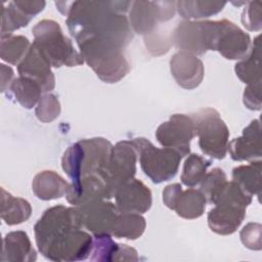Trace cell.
<instances>
[{"label": "cell", "mask_w": 262, "mask_h": 262, "mask_svg": "<svg viewBox=\"0 0 262 262\" xmlns=\"http://www.w3.org/2000/svg\"><path fill=\"white\" fill-rule=\"evenodd\" d=\"M32 213L30 203L21 198L13 196L1 188V218L7 225H16L26 222Z\"/></svg>", "instance_id": "cell-23"}, {"label": "cell", "mask_w": 262, "mask_h": 262, "mask_svg": "<svg viewBox=\"0 0 262 262\" xmlns=\"http://www.w3.org/2000/svg\"><path fill=\"white\" fill-rule=\"evenodd\" d=\"M1 68V91L4 92L7 88H10L13 82V71L10 67H7L3 63L0 64Z\"/></svg>", "instance_id": "cell-38"}, {"label": "cell", "mask_w": 262, "mask_h": 262, "mask_svg": "<svg viewBox=\"0 0 262 262\" xmlns=\"http://www.w3.org/2000/svg\"><path fill=\"white\" fill-rule=\"evenodd\" d=\"M195 136V126L191 116L174 114L162 123L156 131V138L164 147H170L185 157L190 151V141Z\"/></svg>", "instance_id": "cell-10"}, {"label": "cell", "mask_w": 262, "mask_h": 262, "mask_svg": "<svg viewBox=\"0 0 262 262\" xmlns=\"http://www.w3.org/2000/svg\"><path fill=\"white\" fill-rule=\"evenodd\" d=\"M252 203V195L247 193L233 180L227 182L224 190L208 213L210 229L221 235L236 231L246 217L247 207Z\"/></svg>", "instance_id": "cell-4"}, {"label": "cell", "mask_w": 262, "mask_h": 262, "mask_svg": "<svg viewBox=\"0 0 262 262\" xmlns=\"http://www.w3.org/2000/svg\"><path fill=\"white\" fill-rule=\"evenodd\" d=\"M10 90L16 101L26 108H32L41 98L43 93L40 85L34 80L21 77L15 78L10 86Z\"/></svg>", "instance_id": "cell-29"}, {"label": "cell", "mask_w": 262, "mask_h": 262, "mask_svg": "<svg viewBox=\"0 0 262 262\" xmlns=\"http://www.w3.org/2000/svg\"><path fill=\"white\" fill-rule=\"evenodd\" d=\"M34 232L38 250L51 261L85 260L93 248V237L83 230L76 207L57 205L47 209Z\"/></svg>", "instance_id": "cell-2"}, {"label": "cell", "mask_w": 262, "mask_h": 262, "mask_svg": "<svg viewBox=\"0 0 262 262\" xmlns=\"http://www.w3.org/2000/svg\"><path fill=\"white\" fill-rule=\"evenodd\" d=\"M36 259L37 253L25 231H11L4 236L1 257L2 261L32 262Z\"/></svg>", "instance_id": "cell-20"}, {"label": "cell", "mask_w": 262, "mask_h": 262, "mask_svg": "<svg viewBox=\"0 0 262 262\" xmlns=\"http://www.w3.org/2000/svg\"><path fill=\"white\" fill-rule=\"evenodd\" d=\"M132 140L139 156L141 170L154 183L159 184L176 176L183 158L179 151L170 147H156L144 137Z\"/></svg>", "instance_id": "cell-7"}, {"label": "cell", "mask_w": 262, "mask_h": 262, "mask_svg": "<svg viewBox=\"0 0 262 262\" xmlns=\"http://www.w3.org/2000/svg\"><path fill=\"white\" fill-rule=\"evenodd\" d=\"M69 185L70 183L56 172L45 170L36 174L32 182V189L38 199L50 201L66 195Z\"/></svg>", "instance_id": "cell-21"}, {"label": "cell", "mask_w": 262, "mask_h": 262, "mask_svg": "<svg viewBox=\"0 0 262 262\" xmlns=\"http://www.w3.org/2000/svg\"><path fill=\"white\" fill-rule=\"evenodd\" d=\"M250 35L228 19L217 20V31L213 50L226 59H243L251 50Z\"/></svg>", "instance_id": "cell-13"}, {"label": "cell", "mask_w": 262, "mask_h": 262, "mask_svg": "<svg viewBox=\"0 0 262 262\" xmlns=\"http://www.w3.org/2000/svg\"><path fill=\"white\" fill-rule=\"evenodd\" d=\"M76 208L83 229L89 230L94 235H112L120 214L115 204L105 200H98Z\"/></svg>", "instance_id": "cell-12"}, {"label": "cell", "mask_w": 262, "mask_h": 262, "mask_svg": "<svg viewBox=\"0 0 262 262\" xmlns=\"http://www.w3.org/2000/svg\"><path fill=\"white\" fill-rule=\"evenodd\" d=\"M242 13V24L249 31H260L262 27L261 20V1H251L246 3Z\"/></svg>", "instance_id": "cell-34"}, {"label": "cell", "mask_w": 262, "mask_h": 262, "mask_svg": "<svg viewBox=\"0 0 262 262\" xmlns=\"http://www.w3.org/2000/svg\"><path fill=\"white\" fill-rule=\"evenodd\" d=\"M31 45L29 39L21 35L1 39L0 56L4 61L18 66L27 55Z\"/></svg>", "instance_id": "cell-31"}, {"label": "cell", "mask_w": 262, "mask_h": 262, "mask_svg": "<svg viewBox=\"0 0 262 262\" xmlns=\"http://www.w3.org/2000/svg\"><path fill=\"white\" fill-rule=\"evenodd\" d=\"M146 227L143 216L138 213H121L119 214L112 235L118 238L136 239L140 237Z\"/></svg>", "instance_id": "cell-28"}, {"label": "cell", "mask_w": 262, "mask_h": 262, "mask_svg": "<svg viewBox=\"0 0 262 262\" xmlns=\"http://www.w3.org/2000/svg\"><path fill=\"white\" fill-rule=\"evenodd\" d=\"M92 261H138L137 251L125 244H117L111 235H94Z\"/></svg>", "instance_id": "cell-19"}, {"label": "cell", "mask_w": 262, "mask_h": 262, "mask_svg": "<svg viewBox=\"0 0 262 262\" xmlns=\"http://www.w3.org/2000/svg\"><path fill=\"white\" fill-rule=\"evenodd\" d=\"M182 191V186L180 183H172L167 185L163 190V202L167 208L174 210L176 202Z\"/></svg>", "instance_id": "cell-37"}, {"label": "cell", "mask_w": 262, "mask_h": 262, "mask_svg": "<svg viewBox=\"0 0 262 262\" xmlns=\"http://www.w3.org/2000/svg\"><path fill=\"white\" fill-rule=\"evenodd\" d=\"M36 117L43 123H49L55 120L60 114V103L56 95L45 93L41 96L35 111Z\"/></svg>", "instance_id": "cell-33"}, {"label": "cell", "mask_w": 262, "mask_h": 262, "mask_svg": "<svg viewBox=\"0 0 262 262\" xmlns=\"http://www.w3.org/2000/svg\"><path fill=\"white\" fill-rule=\"evenodd\" d=\"M17 72L19 76L37 82L45 93L54 89L55 78L51 71V64L34 43H32L27 55L17 66Z\"/></svg>", "instance_id": "cell-17"}, {"label": "cell", "mask_w": 262, "mask_h": 262, "mask_svg": "<svg viewBox=\"0 0 262 262\" xmlns=\"http://www.w3.org/2000/svg\"><path fill=\"white\" fill-rule=\"evenodd\" d=\"M132 1H73L67 13V26L77 44L97 42L123 49L133 39L126 16Z\"/></svg>", "instance_id": "cell-1"}, {"label": "cell", "mask_w": 262, "mask_h": 262, "mask_svg": "<svg viewBox=\"0 0 262 262\" xmlns=\"http://www.w3.org/2000/svg\"><path fill=\"white\" fill-rule=\"evenodd\" d=\"M137 157L138 152L133 140H122L112 147L105 175L114 193L120 185L134 178Z\"/></svg>", "instance_id": "cell-11"}, {"label": "cell", "mask_w": 262, "mask_h": 262, "mask_svg": "<svg viewBox=\"0 0 262 262\" xmlns=\"http://www.w3.org/2000/svg\"><path fill=\"white\" fill-rule=\"evenodd\" d=\"M244 104L252 111L261 110V83L247 85L243 95Z\"/></svg>", "instance_id": "cell-36"}, {"label": "cell", "mask_w": 262, "mask_h": 262, "mask_svg": "<svg viewBox=\"0 0 262 262\" xmlns=\"http://www.w3.org/2000/svg\"><path fill=\"white\" fill-rule=\"evenodd\" d=\"M226 2L203 1V0H180L176 1V9L180 16L185 19H201L215 15L222 11Z\"/></svg>", "instance_id": "cell-24"}, {"label": "cell", "mask_w": 262, "mask_h": 262, "mask_svg": "<svg viewBox=\"0 0 262 262\" xmlns=\"http://www.w3.org/2000/svg\"><path fill=\"white\" fill-rule=\"evenodd\" d=\"M176 11V1H132L129 24L132 31L147 37L155 33L159 23L171 19Z\"/></svg>", "instance_id": "cell-9"}, {"label": "cell", "mask_w": 262, "mask_h": 262, "mask_svg": "<svg viewBox=\"0 0 262 262\" xmlns=\"http://www.w3.org/2000/svg\"><path fill=\"white\" fill-rule=\"evenodd\" d=\"M78 47L84 61L105 83H117L130 71V64L121 47L95 42L79 43Z\"/></svg>", "instance_id": "cell-6"}, {"label": "cell", "mask_w": 262, "mask_h": 262, "mask_svg": "<svg viewBox=\"0 0 262 262\" xmlns=\"http://www.w3.org/2000/svg\"><path fill=\"white\" fill-rule=\"evenodd\" d=\"M114 198L116 206L121 213L142 214L151 207L152 198L150 189L139 179L132 178L120 185Z\"/></svg>", "instance_id": "cell-15"}, {"label": "cell", "mask_w": 262, "mask_h": 262, "mask_svg": "<svg viewBox=\"0 0 262 262\" xmlns=\"http://www.w3.org/2000/svg\"><path fill=\"white\" fill-rule=\"evenodd\" d=\"M206 204L207 200L201 190L188 188L180 192L174 211L184 219H195L204 214Z\"/></svg>", "instance_id": "cell-26"}, {"label": "cell", "mask_w": 262, "mask_h": 262, "mask_svg": "<svg viewBox=\"0 0 262 262\" xmlns=\"http://www.w3.org/2000/svg\"><path fill=\"white\" fill-rule=\"evenodd\" d=\"M191 118L201 150L211 158L224 159L229 142V130L220 114L215 108L205 107L192 114Z\"/></svg>", "instance_id": "cell-8"}, {"label": "cell", "mask_w": 262, "mask_h": 262, "mask_svg": "<svg viewBox=\"0 0 262 262\" xmlns=\"http://www.w3.org/2000/svg\"><path fill=\"white\" fill-rule=\"evenodd\" d=\"M1 8V39L12 36V33L15 30L27 27L34 18L27 13L16 1H10L7 6L2 4Z\"/></svg>", "instance_id": "cell-27"}, {"label": "cell", "mask_w": 262, "mask_h": 262, "mask_svg": "<svg viewBox=\"0 0 262 262\" xmlns=\"http://www.w3.org/2000/svg\"><path fill=\"white\" fill-rule=\"evenodd\" d=\"M260 38V35L255 38L249 54L238 61L234 67L236 76L247 85L261 83L262 81Z\"/></svg>", "instance_id": "cell-22"}, {"label": "cell", "mask_w": 262, "mask_h": 262, "mask_svg": "<svg viewBox=\"0 0 262 262\" xmlns=\"http://www.w3.org/2000/svg\"><path fill=\"white\" fill-rule=\"evenodd\" d=\"M113 144L105 138L94 137L81 139L63 152L61 167L71 182L95 174L105 173Z\"/></svg>", "instance_id": "cell-3"}, {"label": "cell", "mask_w": 262, "mask_h": 262, "mask_svg": "<svg viewBox=\"0 0 262 262\" xmlns=\"http://www.w3.org/2000/svg\"><path fill=\"white\" fill-rule=\"evenodd\" d=\"M260 120H253L244 130L242 136L228 142L227 151L233 161H258L262 156Z\"/></svg>", "instance_id": "cell-18"}, {"label": "cell", "mask_w": 262, "mask_h": 262, "mask_svg": "<svg viewBox=\"0 0 262 262\" xmlns=\"http://www.w3.org/2000/svg\"><path fill=\"white\" fill-rule=\"evenodd\" d=\"M170 71L176 83L187 90L196 88L205 74L203 61L196 55L186 51H178L172 56Z\"/></svg>", "instance_id": "cell-16"}, {"label": "cell", "mask_w": 262, "mask_h": 262, "mask_svg": "<svg viewBox=\"0 0 262 262\" xmlns=\"http://www.w3.org/2000/svg\"><path fill=\"white\" fill-rule=\"evenodd\" d=\"M114 190L104 172L86 175L71 182L66 194L67 201L74 207L114 198Z\"/></svg>", "instance_id": "cell-14"}, {"label": "cell", "mask_w": 262, "mask_h": 262, "mask_svg": "<svg viewBox=\"0 0 262 262\" xmlns=\"http://www.w3.org/2000/svg\"><path fill=\"white\" fill-rule=\"evenodd\" d=\"M211 161L205 159L198 154H189L183 164L181 181L188 187H193L202 182L207 174Z\"/></svg>", "instance_id": "cell-30"}, {"label": "cell", "mask_w": 262, "mask_h": 262, "mask_svg": "<svg viewBox=\"0 0 262 262\" xmlns=\"http://www.w3.org/2000/svg\"><path fill=\"white\" fill-rule=\"evenodd\" d=\"M227 177L224 171L220 168H214L208 172L202 180L200 190L205 195L207 202L215 204L227 185Z\"/></svg>", "instance_id": "cell-32"}, {"label": "cell", "mask_w": 262, "mask_h": 262, "mask_svg": "<svg viewBox=\"0 0 262 262\" xmlns=\"http://www.w3.org/2000/svg\"><path fill=\"white\" fill-rule=\"evenodd\" d=\"M34 44L49 61L51 67H76L84 62L72 41L62 33L59 24L52 19H42L32 29Z\"/></svg>", "instance_id": "cell-5"}, {"label": "cell", "mask_w": 262, "mask_h": 262, "mask_svg": "<svg viewBox=\"0 0 262 262\" xmlns=\"http://www.w3.org/2000/svg\"><path fill=\"white\" fill-rule=\"evenodd\" d=\"M261 229L262 226L260 223L250 222L245 225L239 233L243 245L250 250L260 251L262 248Z\"/></svg>", "instance_id": "cell-35"}, {"label": "cell", "mask_w": 262, "mask_h": 262, "mask_svg": "<svg viewBox=\"0 0 262 262\" xmlns=\"http://www.w3.org/2000/svg\"><path fill=\"white\" fill-rule=\"evenodd\" d=\"M261 161H253L232 170V180L250 195H261Z\"/></svg>", "instance_id": "cell-25"}]
</instances>
